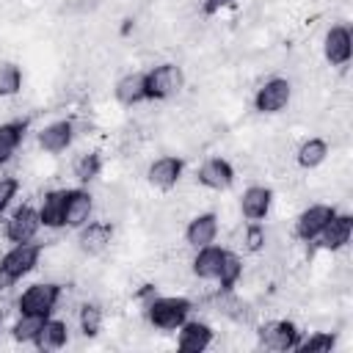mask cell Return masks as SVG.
<instances>
[{"instance_id":"6da1fadb","label":"cell","mask_w":353,"mask_h":353,"mask_svg":"<svg viewBox=\"0 0 353 353\" xmlns=\"http://www.w3.org/2000/svg\"><path fill=\"white\" fill-rule=\"evenodd\" d=\"M143 85H146V102L163 105L176 99L188 85V72L179 61H160L149 69H143Z\"/></svg>"},{"instance_id":"7a4b0ae2","label":"cell","mask_w":353,"mask_h":353,"mask_svg":"<svg viewBox=\"0 0 353 353\" xmlns=\"http://www.w3.org/2000/svg\"><path fill=\"white\" fill-rule=\"evenodd\" d=\"M196 301L188 295H157L146 309H143V320L160 331V334H171L176 331L193 312Z\"/></svg>"},{"instance_id":"3957f363","label":"cell","mask_w":353,"mask_h":353,"mask_svg":"<svg viewBox=\"0 0 353 353\" xmlns=\"http://www.w3.org/2000/svg\"><path fill=\"white\" fill-rule=\"evenodd\" d=\"M66 284L58 279H41L33 281L28 290H22V295L17 298V312L19 314H39V317H50L58 312L61 301H63Z\"/></svg>"},{"instance_id":"277c9868","label":"cell","mask_w":353,"mask_h":353,"mask_svg":"<svg viewBox=\"0 0 353 353\" xmlns=\"http://www.w3.org/2000/svg\"><path fill=\"white\" fill-rule=\"evenodd\" d=\"M292 94H295V85H292L290 77L270 74V77H265L254 88V97H251L254 113H259V116H279V113H284L290 108Z\"/></svg>"},{"instance_id":"5b68a950","label":"cell","mask_w":353,"mask_h":353,"mask_svg":"<svg viewBox=\"0 0 353 353\" xmlns=\"http://www.w3.org/2000/svg\"><path fill=\"white\" fill-rule=\"evenodd\" d=\"M254 336H256V347L287 353V350L298 347L303 328L292 317H276V320H265V323L254 325Z\"/></svg>"},{"instance_id":"8992f818","label":"cell","mask_w":353,"mask_h":353,"mask_svg":"<svg viewBox=\"0 0 353 353\" xmlns=\"http://www.w3.org/2000/svg\"><path fill=\"white\" fill-rule=\"evenodd\" d=\"M234 179H237V168H234V163H232L229 157H223V154H210V157H204V160L196 165V171H193L196 188L210 190V193H226V190L234 185Z\"/></svg>"},{"instance_id":"52a82bcc","label":"cell","mask_w":353,"mask_h":353,"mask_svg":"<svg viewBox=\"0 0 353 353\" xmlns=\"http://www.w3.org/2000/svg\"><path fill=\"white\" fill-rule=\"evenodd\" d=\"M336 210L339 207L334 201H312V204H306L292 221V240L312 245L320 237V232L325 229V223L336 215Z\"/></svg>"},{"instance_id":"ba28073f","label":"cell","mask_w":353,"mask_h":353,"mask_svg":"<svg viewBox=\"0 0 353 353\" xmlns=\"http://www.w3.org/2000/svg\"><path fill=\"white\" fill-rule=\"evenodd\" d=\"M320 52H323V61L331 69H347L350 58H353V30H350V22L328 25L325 33H323Z\"/></svg>"},{"instance_id":"9c48e42d","label":"cell","mask_w":353,"mask_h":353,"mask_svg":"<svg viewBox=\"0 0 353 353\" xmlns=\"http://www.w3.org/2000/svg\"><path fill=\"white\" fill-rule=\"evenodd\" d=\"M143 176H146V185H149V188H154V190H160V193H171V190H176V188L182 185V176H185V157H182V154H174V152L160 154V157L149 160Z\"/></svg>"},{"instance_id":"30bf717a","label":"cell","mask_w":353,"mask_h":353,"mask_svg":"<svg viewBox=\"0 0 353 353\" xmlns=\"http://www.w3.org/2000/svg\"><path fill=\"white\" fill-rule=\"evenodd\" d=\"M41 256H44V243H36V240L11 243V248L0 254V268L11 273L17 281H22L41 265Z\"/></svg>"},{"instance_id":"8fae6325","label":"cell","mask_w":353,"mask_h":353,"mask_svg":"<svg viewBox=\"0 0 353 353\" xmlns=\"http://www.w3.org/2000/svg\"><path fill=\"white\" fill-rule=\"evenodd\" d=\"M41 232V218H39V207H33L30 201H22L19 207L11 210V215L3 221V237L8 243H28L36 240Z\"/></svg>"},{"instance_id":"7c38bea8","label":"cell","mask_w":353,"mask_h":353,"mask_svg":"<svg viewBox=\"0 0 353 353\" xmlns=\"http://www.w3.org/2000/svg\"><path fill=\"white\" fill-rule=\"evenodd\" d=\"M113 237H116V221H110V218L88 221L77 229V251L88 259H97L110 248Z\"/></svg>"},{"instance_id":"4fadbf2b","label":"cell","mask_w":353,"mask_h":353,"mask_svg":"<svg viewBox=\"0 0 353 353\" xmlns=\"http://www.w3.org/2000/svg\"><path fill=\"white\" fill-rule=\"evenodd\" d=\"M221 234V215L215 210H199L193 215L185 218L182 223V237H185V245L188 248H201V245H210L215 243Z\"/></svg>"},{"instance_id":"5bb4252c","label":"cell","mask_w":353,"mask_h":353,"mask_svg":"<svg viewBox=\"0 0 353 353\" xmlns=\"http://www.w3.org/2000/svg\"><path fill=\"white\" fill-rule=\"evenodd\" d=\"M273 201H276V193L270 185L265 182H251L240 190L237 196V210H240V218L245 221H265L273 210Z\"/></svg>"},{"instance_id":"9a60e30c","label":"cell","mask_w":353,"mask_h":353,"mask_svg":"<svg viewBox=\"0 0 353 353\" xmlns=\"http://www.w3.org/2000/svg\"><path fill=\"white\" fill-rule=\"evenodd\" d=\"M77 138V130H74V121L72 119H52L47 124H41L36 130V143L44 154H63Z\"/></svg>"},{"instance_id":"2e32d148","label":"cell","mask_w":353,"mask_h":353,"mask_svg":"<svg viewBox=\"0 0 353 353\" xmlns=\"http://www.w3.org/2000/svg\"><path fill=\"white\" fill-rule=\"evenodd\" d=\"M350 237H353V215L336 210V215L325 223V229L320 232V237L312 245L317 251H325V254H339L350 245Z\"/></svg>"},{"instance_id":"e0dca14e","label":"cell","mask_w":353,"mask_h":353,"mask_svg":"<svg viewBox=\"0 0 353 353\" xmlns=\"http://www.w3.org/2000/svg\"><path fill=\"white\" fill-rule=\"evenodd\" d=\"M97 210V196L85 188V185H77V188H66V210H63V229H80L83 223L91 221Z\"/></svg>"},{"instance_id":"ac0fdd59","label":"cell","mask_w":353,"mask_h":353,"mask_svg":"<svg viewBox=\"0 0 353 353\" xmlns=\"http://www.w3.org/2000/svg\"><path fill=\"white\" fill-rule=\"evenodd\" d=\"M176 350L179 353H204L215 345V328L207 320H185L176 328Z\"/></svg>"},{"instance_id":"d6986e66","label":"cell","mask_w":353,"mask_h":353,"mask_svg":"<svg viewBox=\"0 0 353 353\" xmlns=\"http://www.w3.org/2000/svg\"><path fill=\"white\" fill-rule=\"evenodd\" d=\"M113 99L121 108H141L146 102V85H143V69H127L113 80Z\"/></svg>"},{"instance_id":"ffe728a7","label":"cell","mask_w":353,"mask_h":353,"mask_svg":"<svg viewBox=\"0 0 353 353\" xmlns=\"http://www.w3.org/2000/svg\"><path fill=\"white\" fill-rule=\"evenodd\" d=\"M226 248L229 245H218V243H210V245H201L193 251L188 268H190V276L199 279V281H215L218 273H221V265H223V256H226Z\"/></svg>"},{"instance_id":"44dd1931","label":"cell","mask_w":353,"mask_h":353,"mask_svg":"<svg viewBox=\"0 0 353 353\" xmlns=\"http://www.w3.org/2000/svg\"><path fill=\"white\" fill-rule=\"evenodd\" d=\"M331 154V146L323 135H306L301 138V143L292 149V163L301 171H317Z\"/></svg>"},{"instance_id":"7402d4cb","label":"cell","mask_w":353,"mask_h":353,"mask_svg":"<svg viewBox=\"0 0 353 353\" xmlns=\"http://www.w3.org/2000/svg\"><path fill=\"white\" fill-rule=\"evenodd\" d=\"M30 130V119H6L0 121V165H8L19 146L25 143V135Z\"/></svg>"},{"instance_id":"603a6c76","label":"cell","mask_w":353,"mask_h":353,"mask_svg":"<svg viewBox=\"0 0 353 353\" xmlns=\"http://www.w3.org/2000/svg\"><path fill=\"white\" fill-rule=\"evenodd\" d=\"M69 345V320L63 317H47L44 325L39 328L36 339H33V347L41 350V353H52V350H63Z\"/></svg>"},{"instance_id":"cb8c5ba5","label":"cell","mask_w":353,"mask_h":353,"mask_svg":"<svg viewBox=\"0 0 353 353\" xmlns=\"http://www.w3.org/2000/svg\"><path fill=\"white\" fill-rule=\"evenodd\" d=\"M63 210H66V188H50L39 199V218L44 229H63Z\"/></svg>"},{"instance_id":"d4e9b609","label":"cell","mask_w":353,"mask_h":353,"mask_svg":"<svg viewBox=\"0 0 353 353\" xmlns=\"http://www.w3.org/2000/svg\"><path fill=\"white\" fill-rule=\"evenodd\" d=\"M105 320H108V309L99 301H94V298L80 301V306H77V328H80L83 339H97L105 331Z\"/></svg>"},{"instance_id":"484cf974","label":"cell","mask_w":353,"mask_h":353,"mask_svg":"<svg viewBox=\"0 0 353 353\" xmlns=\"http://www.w3.org/2000/svg\"><path fill=\"white\" fill-rule=\"evenodd\" d=\"M105 171V154L99 149H85L72 160V176L77 179V185H91L102 176Z\"/></svg>"},{"instance_id":"4316f807","label":"cell","mask_w":353,"mask_h":353,"mask_svg":"<svg viewBox=\"0 0 353 353\" xmlns=\"http://www.w3.org/2000/svg\"><path fill=\"white\" fill-rule=\"evenodd\" d=\"M243 276H245V259H243L237 251L226 248V256H223L221 273H218V279H215L218 290H221V292H234V290L240 287Z\"/></svg>"},{"instance_id":"83f0119b","label":"cell","mask_w":353,"mask_h":353,"mask_svg":"<svg viewBox=\"0 0 353 353\" xmlns=\"http://www.w3.org/2000/svg\"><path fill=\"white\" fill-rule=\"evenodd\" d=\"M339 331H331V328H320V331H303L301 342H298V353H331L339 342L336 336Z\"/></svg>"},{"instance_id":"f1b7e54d","label":"cell","mask_w":353,"mask_h":353,"mask_svg":"<svg viewBox=\"0 0 353 353\" xmlns=\"http://www.w3.org/2000/svg\"><path fill=\"white\" fill-rule=\"evenodd\" d=\"M25 88V72L17 61H0V99H14Z\"/></svg>"},{"instance_id":"f546056e","label":"cell","mask_w":353,"mask_h":353,"mask_svg":"<svg viewBox=\"0 0 353 353\" xmlns=\"http://www.w3.org/2000/svg\"><path fill=\"white\" fill-rule=\"evenodd\" d=\"M268 226L262 223V221H245L243 226H240V245H243V251L245 254H254V256H259V254H265V245H268Z\"/></svg>"},{"instance_id":"4dcf8cb0","label":"cell","mask_w":353,"mask_h":353,"mask_svg":"<svg viewBox=\"0 0 353 353\" xmlns=\"http://www.w3.org/2000/svg\"><path fill=\"white\" fill-rule=\"evenodd\" d=\"M44 320H47V317H39V314H19V312H17V320H14V325H11V339H14L17 345H33V339H36L39 328L44 325Z\"/></svg>"},{"instance_id":"1f68e13d","label":"cell","mask_w":353,"mask_h":353,"mask_svg":"<svg viewBox=\"0 0 353 353\" xmlns=\"http://www.w3.org/2000/svg\"><path fill=\"white\" fill-rule=\"evenodd\" d=\"M19 190H22V179L17 174H3L0 176V218L8 212V207L14 204Z\"/></svg>"},{"instance_id":"d6a6232c","label":"cell","mask_w":353,"mask_h":353,"mask_svg":"<svg viewBox=\"0 0 353 353\" xmlns=\"http://www.w3.org/2000/svg\"><path fill=\"white\" fill-rule=\"evenodd\" d=\"M234 3L237 0H199V14L207 17V19H212V17H218L223 8L234 6Z\"/></svg>"},{"instance_id":"836d02e7","label":"cell","mask_w":353,"mask_h":353,"mask_svg":"<svg viewBox=\"0 0 353 353\" xmlns=\"http://www.w3.org/2000/svg\"><path fill=\"white\" fill-rule=\"evenodd\" d=\"M14 287H17V279L0 268V303H3V301H8V298L14 295Z\"/></svg>"},{"instance_id":"e575fe53","label":"cell","mask_w":353,"mask_h":353,"mask_svg":"<svg viewBox=\"0 0 353 353\" xmlns=\"http://www.w3.org/2000/svg\"><path fill=\"white\" fill-rule=\"evenodd\" d=\"M0 331H3V312H0Z\"/></svg>"}]
</instances>
